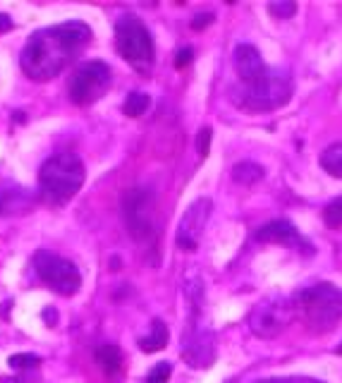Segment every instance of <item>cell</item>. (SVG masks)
<instances>
[{"mask_svg":"<svg viewBox=\"0 0 342 383\" xmlns=\"http://www.w3.org/2000/svg\"><path fill=\"white\" fill-rule=\"evenodd\" d=\"M167 345V326L160 319L151 321V333L139 340V348L144 352H158Z\"/></svg>","mask_w":342,"mask_h":383,"instance_id":"16","label":"cell"},{"mask_svg":"<svg viewBox=\"0 0 342 383\" xmlns=\"http://www.w3.org/2000/svg\"><path fill=\"white\" fill-rule=\"evenodd\" d=\"M263 175H266V170L254 161H242V163H235V166H232V180L244 187L256 185L259 180H263Z\"/></svg>","mask_w":342,"mask_h":383,"instance_id":"15","label":"cell"},{"mask_svg":"<svg viewBox=\"0 0 342 383\" xmlns=\"http://www.w3.org/2000/svg\"><path fill=\"white\" fill-rule=\"evenodd\" d=\"M91 41V29L84 22H63L39 29L29 36L22 51L20 65L24 75L36 82H48L58 77Z\"/></svg>","mask_w":342,"mask_h":383,"instance_id":"1","label":"cell"},{"mask_svg":"<svg viewBox=\"0 0 342 383\" xmlns=\"http://www.w3.org/2000/svg\"><path fill=\"white\" fill-rule=\"evenodd\" d=\"M191 56H194V51H191L189 46H187V48H179L177 56H175V68H177V70L187 68V65L191 63Z\"/></svg>","mask_w":342,"mask_h":383,"instance_id":"26","label":"cell"},{"mask_svg":"<svg viewBox=\"0 0 342 383\" xmlns=\"http://www.w3.org/2000/svg\"><path fill=\"white\" fill-rule=\"evenodd\" d=\"M115 48L127 63L141 75H148L153 68V39L146 24L137 15H122L115 24Z\"/></svg>","mask_w":342,"mask_h":383,"instance_id":"4","label":"cell"},{"mask_svg":"<svg viewBox=\"0 0 342 383\" xmlns=\"http://www.w3.org/2000/svg\"><path fill=\"white\" fill-rule=\"evenodd\" d=\"M0 211H3V204H0Z\"/></svg>","mask_w":342,"mask_h":383,"instance_id":"31","label":"cell"},{"mask_svg":"<svg viewBox=\"0 0 342 383\" xmlns=\"http://www.w3.org/2000/svg\"><path fill=\"white\" fill-rule=\"evenodd\" d=\"M211 24H213V15L211 12H203V15H196L194 20H191L189 27L194 29V32H203V29L211 27Z\"/></svg>","mask_w":342,"mask_h":383,"instance_id":"25","label":"cell"},{"mask_svg":"<svg viewBox=\"0 0 342 383\" xmlns=\"http://www.w3.org/2000/svg\"><path fill=\"white\" fill-rule=\"evenodd\" d=\"M84 178H87V173H84V163L80 161V156L68 154V151L51 156L39 170L41 197L56 206L68 204L82 190Z\"/></svg>","mask_w":342,"mask_h":383,"instance_id":"3","label":"cell"},{"mask_svg":"<svg viewBox=\"0 0 342 383\" xmlns=\"http://www.w3.org/2000/svg\"><path fill=\"white\" fill-rule=\"evenodd\" d=\"M125 226L134 240H146L153 233V194L146 187H134L122 197Z\"/></svg>","mask_w":342,"mask_h":383,"instance_id":"10","label":"cell"},{"mask_svg":"<svg viewBox=\"0 0 342 383\" xmlns=\"http://www.w3.org/2000/svg\"><path fill=\"white\" fill-rule=\"evenodd\" d=\"M268 12H271L273 17H278V20H290V17L297 12V3H292V0H280V3H271V5H268Z\"/></svg>","mask_w":342,"mask_h":383,"instance_id":"22","label":"cell"},{"mask_svg":"<svg viewBox=\"0 0 342 383\" xmlns=\"http://www.w3.org/2000/svg\"><path fill=\"white\" fill-rule=\"evenodd\" d=\"M323 221H326V226L333 228V230L342 228V197L333 199V202L326 206V211H323Z\"/></svg>","mask_w":342,"mask_h":383,"instance_id":"20","label":"cell"},{"mask_svg":"<svg viewBox=\"0 0 342 383\" xmlns=\"http://www.w3.org/2000/svg\"><path fill=\"white\" fill-rule=\"evenodd\" d=\"M10 29H12V20H10V15H5V12H0V34L10 32Z\"/></svg>","mask_w":342,"mask_h":383,"instance_id":"27","label":"cell"},{"mask_svg":"<svg viewBox=\"0 0 342 383\" xmlns=\"http://www.w3.org/2000/svg\"><path fill=\"white\" fill-rule=\"evenodd\" d=\"M211 139H213L211 127H201L199 137H196V151H199V156H203V158L208 156V151H211Z\"/></svg>","mask_w":342,"mask_h":383,"instance_id":"24","label":"cell"},{"mask_svg":"<svg viewBox=\"0 0 342 383\" xmlns=\"http://www.w3.org/2000/svg\"><path fill=\"white\" fill-rule=\"evenodd\" d=\"M290 383H323L319 379H309V376H297V379H290Z\"/></svg>","mask_w":342,"mask_h":383,"instance_id":"28","label":"cell"},{"mask_svg":"<svg viewBox=\"0 0 342 383\" xmlns=\"http://www.w3.org/2000/svg\"><path fill=\"white\" fill-rule=\"evenodd\" d=\"M182 360L191 369H208L215 362L218 348H215V336L206 326L199 324V312L191 314L187 331L182 333Z\"/></svg>","mask_w":342,"mask_h":383,"instance_id":"9","label":"cell"},{"mask_svg":"<svg viewBox=\"0 0 342 383\" xmlns=\"http://www.w3.org/2000/svg\"><path fill=\"white\" fill-rule=\"evenodd\" d=\"M206 285H203V278L199 276V271L191 269L187 273V278H184V295H187L189 305L194 312H199L201 309V302H203V295H206Z\"/></svg>","mask_w":342,"mask_h":383,"instance_id":"17","label":"cell"},{"mask_svg":"<svg viewBox=\"0 0 342 383\" xmlns=\"http://www.w3.org/2000/svg\"><path fill=\"white\" fill-rule=\"evenodd\" d=\"M211 211H213V204L211 199L201 197L196 199L194 204H189V209L184 211L182 221H179V228H177V247L184 249V252H194L199 247V240L206 230V223L211 218Z\"/></svg>","mask_w":342,"mask_h":383,"instance_id":"11","label":"cell"},{"mask_svg":"<svg viewBox=\"0 0 342 383\" xmlns=\"http://www.w3.org/2000/svg\"><path fill=\"white\" fill-rule=\"evenodd\" d=\"M235 70H237V77L242 79L247 87L256 84L268 72L261 60V53L249 44H239L235 48Z\"/></svg>","mask_w":342,"mask_h":383,"instance_id":"12","label":"cell"},{"mask_svg":"<svg viewBox=\"0 0 342 383\" xmlns=\"http://www.w3.org/2000/svg\"><path fill=\"white\" fill-rule=\"evenodd\" d=\"M295 307L285 295H268L249 312V328L256 338L273 340L290 326Z\"/></svg>","mask_w":342,"mask_h":383,"instance_id":"6","label":"cell"},{"mask_svg":"<svg viewBox=\"0 0 342 383\" xmlns=\"http://www.w3.org/2000/svg\"><path fill=\"white\" fill-rule=\"evenodd\" d=\"M8 364H10V369H34L41 364V357L32 355V352H17V355L10 357Z\"/></svg>","mask_w":342,"mask_h":383,"instance_id":"21","label":"cell"},{"mask_svg":"<svg viewBox=\"0 0 342 383\" xmlns=\"http://www.w3.org/2000/svg\"><path fill=\"white\" fill-rule=\"evenodd\" d=\"M96 364H99L106 374H115L120 372V367H122V352L113 343L99 345V348H96Z\"/></svg>","mask_w":342,"mask_h":383,"instance_id":"14","label":"cell"},{"mask_svg":"<svg viewBox=\"0 0 342 383\" xmlns=\"http://www.w3.org/2000/svg\"><path fill=\"white\" fill-rule=\"evenodd\" d=\"M256 240L263 242V245H302V237H299V230L292 226L290 221H271L263 228H259L256 233Z\"/></svg>","mask_w":342,"mask_h":383,"instance_id":"13","label":"cell"},{"mask_svg":"<svg viewBox=\"0 0 342 383\" xmlns=\"http://www.w3.org/2000/svg\"><path fill=\"white\" fill-rule=\"evenodd\" d=\"M292 307L311 333H328L342 321V290L331 283L311 285L292 297Z\"/></svg>","mask_w":342,"mask_h":383,"instance_id":"2","label":"cell"},{"mask_svg":"<svg viewBox=\"0 0 342 383\" xmlns=\"http://www.w3.org/2000/svg\"><path fill=\"white\" fill-rule=\"evenodd\" d=\"M110 87V68L101 60L82 63L70 77V99L77 106H91L106 94Z\"/></svg>","mask_w":342,"mask_h":383,"instance_id":"8","label":"cell"},{"mask_svg":"<svg viewBox=\"0 0 342 383\" xmlns=\"http://www.w3.org/2000/svg\"><path fill=\"white\" fill-rule=\"evenodd\" d=\"M259 383H290V381H285V379H266V381H259Z\"/></svg>","mask_w":342,"mask_h":383,"instance_id":"29","label":"cell"},{"mask_svg":"<svg viewBox=\"0 0 342 383\" xmlns=\"http://www.w3.org/2000/svg\"><path fill=\"white\" fill-rule=\"evenodd\" d=\"M170 374H172V364L170 362H158L151 372H148V383H167Z\"/></svg>","mask_w":342,"mask_h":383,"instance_id":"23","label":"cell"},{"mask_svg":"<svg viewBox=\"0 0 342 383\" xmlns=\"http://www.w3.org/2000/svg\"><path fill=\"white\" fill-rule=\"evenodd\" d=\"M34 269L39 273L41 281L51 290H56L58 295L72 297L80 293L82 276H80V269H77L70 259L58 257V254L48 252V249H39V252L34 254Z\"/></svg>","mask_w":342,"mask_h":383,"instance_id":"7","label":"cell"},{"mask_svg":"<svg viewBox=\"0 0 342 383\" xmlns=\"http://www.w3.org/2000/svg\"><path fill=\"white\" fill-rule=\"evenodd\" d=\"M148 106H151V96L144 94V91H132L127 96V101H125L122 111H125V115H129V118H139V115L146 113Z\"/></svg>","mask_w":342,"mask_h":383,"instance_id":"19","label":"cell"},{"mask_svg":"<svg viewBox=\"0 0 342 383\" xmlns=\"http://www.w3.org/2000/svg\"><path fill=\"white\" fill-rule=\"evenodd\" d=\"M321 168L328 175L342 180V144H333L321 154Z\"/></svg>","mask_w":342,"mask_h":383,"instance_id":"18","label":"cell"},{"mask_svg":"<svg viewBox=\"0 0 342 383\" xmlns=\"http://www.w3.org/2000/svg\"><path fill=\"white\" fill-rule=\"evenodd\" d=\"M292 96V79L287 72L268 70L259 82L242 91V106L249 111H275Z\"/></svg>","mask_w":342,"mask_h":383,"instance_id":"5","label":"cell"},{"mask_svg":"<svg viewBox=\"0 0 342 383\" xmlns=\"http://www.w3.org/2000/svg\"><path fill=\"white\" fill-rule=\"evenodd\" d=\"M338 355H342V345H340V348H338Z\"/></svg>","mask_w":342,"mask_h":383,"instance_id":"30","label":"cell"}]
</instances>
